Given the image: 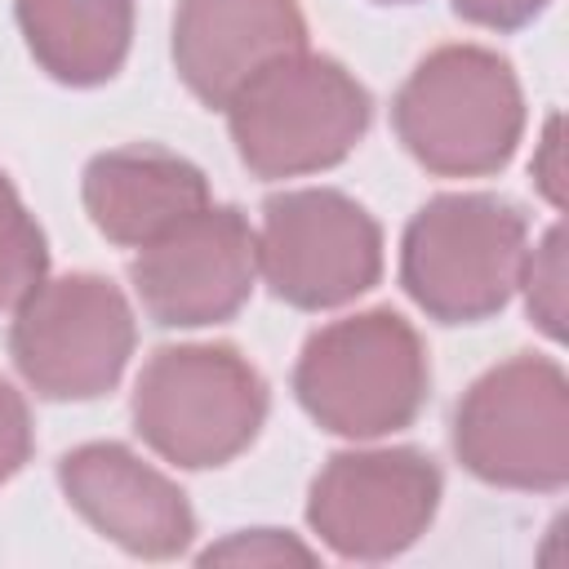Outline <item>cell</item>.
Instances as JSON below:
<instances>
[{"label": "cell", "instance_id": "d6986e66", "mask_svg": "<svg viewBox=\"0 0 569 569\" xmlns=\"http://www.w3.org/2000/svg\"><path fill=\"white\" fill-rule=\"evenodd\" d=\"M458 18L489 27V31H520L529 27L551 0H449Z\"/></svg>", "mask_w": 569, "mask_h": 569}, {"label": "cell", "instance_id": "44dd1931", "mask_svg": "<svg viewBox=\"0 0 569 569\" xmlns=\"http://www.w3.org/2000/svg\"><path fill=\"white\" fill-rule=\"evenodd\" d=\"M378 4H413V0H378Z\"/></svg>", "mask_w": 569, "mask_h": 569}, {"label": "cell", "instance_id": "7c38bea8", "mask_svg": "<svg viewBox=\"0 0 569 569\" xmlns=\"http://www.w3.org/2000/svg\"><path fill=\"white\" fill-rule=\"evenodd\" d=\"M307 49L298 0H178L173 67L204 107H227L262 67Z\"/></svg>", "mask_w": 569, "mask_h": 569}, {"label": "cell", "instance_id": "277c9868", "mask_svg": "<svg viewBox=\"0 0 569 569\" xmlns=\"http://www.w3.org/2000/svg\"><path fill=\"white\" fill-rule=\"evenodd\" d=\"M529 253L520 204L489 191L431 196L405 227L400 284L440 325H476L498 316Z\"/></svg>", "mask_w": 569, "mask_h": 569}, {"label": "cell", "instance_id": "6da1fadb", "mask_svg": "<svg viewBox=\"0 0 569 569\" xmlns=\"http://www.w3.org/2000/svg\"><path fill=\"white\" fill-rule=\"evenodd\" d=\"M405 151L440 178L498 173L525 133V93L511 62L485 44H440L391 102Z\"/></svg>", "mask_w": 569, "mask_h": 569}, {"label": "cell", "instance_id": "2e32d148", "mask_svg": "<svg viewBox=\"0 0 569 569\" xmlns=\"http://www.w3.org/2000/svg\"><path fill=\"white\" fill-rule=\"evenodd\" d=\"M516 289L525 293L529 320L551 342H560L565 338V231L560 227H547L542 240L525 253V267H520V284Z\"/></svg>", "mask_w": 569, "mask_h": 569}, {"label": "cell", "instance_id": "ffe728a7", "mask_svg": "<svg viewBox=\"0 0 569 569\" xmlns=\"http://www.w3.org/2000/svg\"><path fill=\"white\" fill-rule=\"evenodd\" d=\"M533 178H538L542 196L551 204H560V116H551L547 129H542V142H538V156H533Z\"/></svg>", "mask_w": 569, "mask_h": 569}, {"label": "cell", "instance_id": "52a82bcc", "mask_svg": "<svg viewBox=\"0 0 569 569\" xmlns=\"http://www.w3.org/2000/svg\"><path fill=\"white\" fill-rule=\"evenodd\" d=\"M138 342L129 298L93 271L40 280L9 325V356L44 400L107 396Z\"/></svg>", "mask_w": 569, "mask_h": 569}, {"label": "cell", "instance_id": "5bb4252c", "mask_svg": "<svg viewBox=\"0 0 569 569\" xmlns=\"http://www.w3.org/2000/svg\"><path fill=\"white\" fill-rule=\"evenodd\" d=\"M31 58L71 89L107 84L133 44V0H13Z\"/></svg>", "mask_w": 569, "mask_h": 569}, {"label": "cell", "instance_id": "8992f818", "mask_svg": "<svg viewBox=\"0 0 569 569\" xmlns=\"http://www.w3.org/2000/svg\"><path fill=\"white\" fill-rule=\"evenodd\" d=\"M458 462L498 489L569 485V378L547 356H511L480 373L453 409Z\"/></svg>", "mask_w": 569, "mask_h": 569}, {"label": "cell", "instance_id": "e0dca14e", "mask_svg": "<svg viewBox=\"0 0 569 569\" xmlns=\"http://www.w3.org/2000/svg\"><path fill=\"white\" fill-rule=\"evenodd\" d=\"M311 565L316 551L284 529H240L200 551V565Z\"/></svg>", "mask_w": 569, "mask_h": 569}, {"label": "cell", "instance_id": "9c48e42d", "mask_svg": "<svg viewBox=\"0 0 569 569\" xmlns=\"http://www.w3.org/2000/svg\"><path fill=\"white\" fill-rule=\"evenodd\" d=\"M440 489L422 449H347L311 480L307 525L342 560H391L427 533Z\"/></svg>", "mask_w": 569, "mask_h": 569}, {"label": "cell", "instance_id": "8fae6325", "mask_svg": "<svg viewBox=\"0 0 569 569\" xmlns=\"http://www.w3.org/2000/svg\"><path fill=\"white\" fill-rule=\"evenodd\" d=\"M58 485L67 502L129 556L173 560L196 538V511L187 493L129 445L93 440L62 453Z\"/></svg>", "mask_w": 569, "mask_h": 569}, {"label": "cell", "instance_id": "9a60e30c", "mask_svg": "<svg viewBox=\"0 0 569 569\" xmlns=\"http://www.w3.org/2000/svg\"><path fill=\"white\" fill-rule=\"evenodd\" d=\"M49 271V244L13 182L0 173V311H13Z\"/></svg>", "mask_w": 569, "mask_h": 569}, {"label": "cell", "instance_id": "4fadbf2b", "mask_svg": "<svg viewBox=\"0 0 569 569\" xmlns=\"http://www.w3.org/2000/svg\"><path fill=\"white\" fill-rule=\"evenodd\" d=\"M80 196L89 222L124 249H142L209 204V178L156 142L111 147L84 164Z\"/></svg>", "mask_w": 569, "mask_h": 569}, {"label": "cell", "instance_id": "ba28073f", "mask_svg": "<svg viewBox=\"0 0 569 569\" xmlns=\"http://www.w3.org/2000/svg\"><path fill=\"white\" fill-rule=\"evenodd\" d=\"M258 276L298 311L342 307L378 284L382 227L360 200L333 187L280 191L262 204Z\"/></svg>", "mask_w": 569, "mask_h": 569}, {"label": "cell", "instance_id": "7a4b0ae2", "mask_svg": "<svg viewBox=\"0 0 569 569\" xmlns=\"http://www.w3.org/2000/svg\"><path fill=\"white\" fill-rule=\"evenodd\" d=\"M431 391L418 329L391 311H356L316 329L293 365V396L307 418L347 440L405 431Z\"/></svg>", "mask_w": 569, "mask_h": 569}, {"label": "cell", "instance_id": "3957f363", "mask_svg": "<svg viewBox=\"0 0 569 569\" xmlns=\"http://www.w3.org/2000/svg\"><path fill=\"white\" fill-rule=\"evenodd\" d=\"M222 111L240 164L271 182L342 164L373 120V98L342 62L298 49L262 67Z\"/></svg>", "mask_w": 569, "mask_h": 569}, {"label": "cell", "instance_id": "5b68a950", "mask_svg": "<svg viewBox=\"0 0 569 569\" xmlns=\"http://www.w3.org/2000/svg\"><path fill=\"white\" fill-rule=\"evenodd\" d=\"M271 409L262 373L222 342L160 347L133 382V431L173 467H222L253 445Z\"/></svg>", "mask_w": 569, "mask_h": 569}, {"label": "cell", "instance_id": "ac0fdd59", "mask_svg": "<svg viewBox=\"0 0 569 569\" xmlns=\"http://www.w3.org/2000/svg\"><path fill=\"white\" fill-rule=\"evenodd\" d=\"M31 409L13 382L0 378V485L13 480L31 458Z\"/></svg>", "mask_w": 569, "mask_h": 569}, {"label": "cell", "instance_id": "30bf717a", "mask_svg": "<svg viewBox=\"0 0 569 569\" xmlns=\"http://www.w3.org/2000/svg\"><path fill=\"white\" fill-rule=\"evenodd\" d=\"M133 293L160 329L231 320L258 280V231L231 204H204L129 262Z\"/></svg>", "mask_w": 569, "mask_h": 569}]
</instances>
